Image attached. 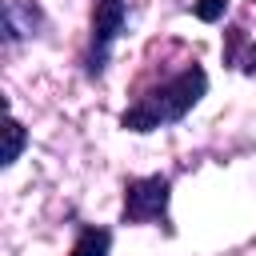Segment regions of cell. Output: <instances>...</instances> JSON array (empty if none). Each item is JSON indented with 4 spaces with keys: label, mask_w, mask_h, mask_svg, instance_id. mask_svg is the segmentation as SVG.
<instances>
[{
    "label": "cell",
    "mask_w": 256,
    "mask_h": 256,
    "mask_svg": "<svg viewBox=\"0 0 256 256\" xmlns=\"http://www.w3.org/2000/svg\"><path fill=\"white\" fill-rule=\"evenodd\" d=\"M208 96V72L200 60H184L176 72H168L164 80H140L128 108L120 112V128L148 136L156 128L180 124L200 100Z\"/></svg>",
    "instance_id": "6da1fadb"
},
{
    "label": "cell",
    "mask_w": 256,
    "mask_h": 256,
    "mask_svg": "<svg viewBox=\"0 0 256 256\" xmlns=\"http://www.w3.org/2000/svg\"><path fill=\"white\" fill-rule=\"evenodd\" d=\"M124 24H128V0H92L88 44H84V56H80V68H84L88 80H104Z\"/></svg>",
    "instance_id": "7a4b0ae2"
},
{
    "label": "cell",
    "mask_w": 256,
    "mask_h": 256,
    "mask_svg": "<svg viewBox=\"0 0 256 256\" xmlns=\"http://www.w3.org/2000/svg\"><path fill=\"white\" fill-rule=\"evenodd\" d=\"M168 204H172V180L164 172L128 176L120 200V224H168Z\"/></svg>",
    "instance_id": "3957f363"
},
{
    "label": "cell",
    "mask_w": 256,
    "mask_h": 256,
    "mask_svg": "<svg viewBox=\"0 0 256 256\" xmlns=\"http://www.w3.org/2000/svg\"><path fill=\"white\" fill-rule=\"evenodd\" d=\"M40 28H44V8L36 0H4V48L40 36Z\"/></svg>",
    "instance_id": "277c9868"
},
{
    "label": "cell",
    "mask_w": 256,
    "mask_h": 256,
    "mask_svg": "<svg viewBox=\"0 0 256 256\" xmlns=\"http://www.w3.org/2000/svg\"><path fill=\"white\" fill-rule=\"evenodd\" d=\"M220 56H224L228 68H240L244 76H256V40H248L240 24H232V28L224 32V48H220Z\"/></svg>",
    "instance_id": "5b68a950"
},
{
    "label": "cell",
    "mask_w": 256,
    "mask_h": 256,
    "mask_svg": "<svg viewBox=\"0 0 256 256\" xmlns=\"http://www.w3.org/2000/svg\"><path fill=\"white\" fill-rule=\"evenodd\" d=\"M68 256H112V232L100 224H80Z\"/></svg>",
    "instance_id": "8992f818"
},
{
    "label": "cell",
    "mask_w": 256,
    "mask_h": 256,
    "mask_svg": "<svg viewBox=\"0 0 256 256\" xmlns=\"http://www.w3.org/2000/svg\"><path fill=\"white\" fill-rule=\"evenodd\" d=\"M8 144H4V160H0V168H12L16 160H20V152L28 148V128L16 120V116H8Z\"/></svg>",
    "instance_id": "52a82bcc"
},
{
    "label": "cell",
    "mask_w": 256,
    "mask_h": 256,
    "mask_svg": "<svg viewBox=\"0 0 256 256\" xmlns=\"http://www.w3.org/2000/svg\"><path fill=\"white\" fill-rule=\"evenodd\" d=\"M228 4L232 0H192V16L204 20V24H216V20L228 16Z\"/></svg>",
    "instance_id": "ba28073f"
}]
</instances>
